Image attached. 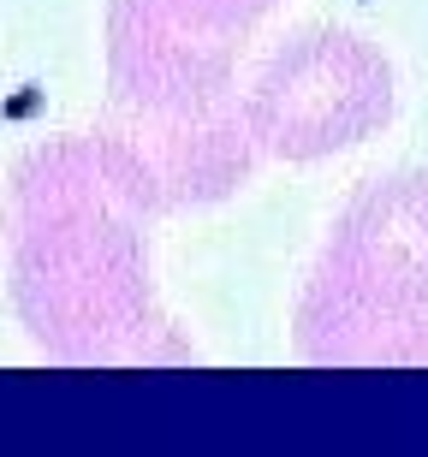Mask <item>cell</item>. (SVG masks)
Listing matches in <instances>:
<instances>
[{
	"mask_svg": "<svg viewBox=\"0 0 428 457\" xmlns=\"http://www.w3.org/2000/svg\"><path fill=\"white\" fill-rule=\"evenodd\" d=\"M13 309L60 362H138L161 333L138 167L107 131L36 143L6 179Z\"/></svg>",
	"mask_w": 428,
	"mask_h": 457,
	"instance_id": "cell-1",
	"label": "cell"
},
{
	"mask_svg": "<svg viewBox=\"0 0 428 457\" xmlns=\"http://www.w3.org/2000/svg\"><path fill=\"white\" fill-rule=\"evenodd\" d=\"M309 362H428V172H387L340 208L298 297Z\"/></svg>",
	"mask_w": 428,
	"mask_h": 457,
	"instance_id": "cell-2",
	"label": "cell"
},
{
	"mask_svg": "<svg viewBox=\"0 0 428 457\" xmlns=\"http://www.w3.org/2000/svg\"><path fill=\"white\" fill-rule=\"evenodd\" d=\"M280 0H107L113 107H190L232 89L239 42Z\"/></svg>",
	"mask_w": 428,
	"mask_h": 457,
	"instance_id": "cell-4",
	"label": "cell"
},
{
	"mask_svg": "<svg viewBox=\"0 0 428 457\" xmlns=\"http://www.w3.org/2000/svg\"><path fill=\"white\" fill-rule=\"evenodd\" d=\"M393 66L357 30H298L244 96L250 131L274 161H327L369 143L393 119Z\"/></svg>",
	"mask_w": 428,
	"mask_h": 457,
	"instance_id": "cell-3",
	"label": "cell"
},
{
	"mask_svg": "<svg viewBox=\"0 0 428 457\" xmlns=\"http://www.w3.org/2000/svg\"><path fill=\"white\" fill-rule=\"evenodd\" d=\"M138 167L143 196L155 214L226 203L262 161V143L250 131V107L239 89H221L190 107H113L102 125Z\"/></svg>",
	"mask_w": 428,
	"mask_h": 457,
	"instance_id": "cell-5",
	"label": "cell"
}]
</instances>
